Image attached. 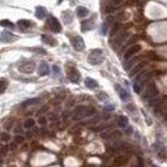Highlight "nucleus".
<instances>
[{
	"label": "nucleus",
	"mask_w": 167,
	"mask_h": 167,
	"mask_svg": "<svg viewBox=\"0 0 167 167\" xmlns=\"http://www.w3.org/2000/svg\"><path fill=\"white\" fill-rule=\"evenodd\" d=\"M103 59H105V54H103V51L101 50V48H95V50H93L90 52L87 60H89V63L93 64V65H99L103 61Z\"/></svg>",
	"instance_id": "f257e3e1"
},
{
	"label": "nucleus",
	"mask_w": 167,
	"mask_h": 167,
	"mask_svg": "<svg viewBox=\"0 0 167 167\" xmlns=\"http://www.w3.org/2000/svg\"><path fill=\"white\" fill-rule=\"evenodd\" d=\"M155 97H158V87L155 86L154 82H149L148 87H146V90H145V94L142 98H144L145 101H149L151 98H155Z\"/></svg>",
	"instance_id": "f03ea898"
},
{
	"label": "nucleus",
	"mask_w": 167,
	"mask_h": 167,
	"mask_svg": "<svg viewBox=\"0 0 167 167\" xmlns=\"http://www.w3.org/2000/svg\"><path fill=\"white\" fill-rule=\"evenodd\" d=\"M128 35H129L128 32H119V33H116L115 34V43L112 45V47L117 48V47L121 45V43H124V41L127 39V37H128Z\"/></svg>",
	"instance_id": "7ed1b4c3"
},
{
	"label": "nucleus",
	"mask_w": 167,
	"mask_h": 167,
	"mask_svg": "<svg viewBox=\"0 0 167 167\" xmlns=\"http://www.w3.org/2000/svg\"><path fill=\"white\" fill-rule=\"evenodd\" d=\"M48 28L51 29L54 33H60L61 30V24L59 22V20L56 17H50L48 18Z\"/></svg>",
	"instance_id": "20e7f679"
},
{
	"label": "nucleus",
	"mask_w": 167,
	"mask_h": 167,
	"mask_svg": "<svg viewBox=\"0 0 167 167\" xmlns=\"http://www.w3.org/2000/svg\"><path fill=\"white\" fill-rule=\"evenodd\" d=\"M121 133L119 131H112V129H107L105 132H102L101 133V137L103 140H110V139H117V137H120Z\"/></svg>",
	"instance_id": "39448f33"
},
{
	"label": "nucleus",
	"mask_w": 167,
	"mask_h": 167,
	"mask_svg": "<svg viewBox=\"0 0 167 167\" xmlns=\"http://www.w3.org/2000/svg\"><path fill=\"white\" fill-rule=\"evenodd\" d=\"M68 80H69L71 82H80L81 80V75H80V72H78L76 68H71L69 71H68Z\"/></svg>",
	"instance_id": "423d86ee"
},
{
	"label": "nucleus",
	"mask_w": 167,
	"mask_h": 167,
	"mask_svg": "<svg viewBox=\"0 0 167 167\" xmlns=\"http://www.w3.org/2000/svg\"><path fill=\"white\" fill-rule=\"evenodd\" d=\"M18 69L21 71L22 73H32L34 69H35V64L33 61H26L22 63V64L18 65Z\"/></svg>",
	"instance_id": "0eeeda50"
},
{
	"label": "nucleus",
	"mask_w": 167,
	"mask_h": 167,
	"mask_svg": "<svg viewBox=\"0 0 167 167\" xmlns=\"http://www.w3.org/2000/svg\"><path fill=\"white\" fill-rule=\"evenodd\" d=\"M141 51V46L140 45H133V46H131L128 50H127V52L124 54V60H127V59H129L131 56H133L136 55L137 52H140Z\"/></svg>",
	"instance_id": "6e6552de"
},
{
	"label": "nucleus",
	"mask_w": 167,
	"mask_h": 167,
	"mask_svg": "<svg viewBox=\"0 0 167 167\" xmlns=\"http://www.w3.org/2000/svg\"><path fill=\"white\" fill-rule=\"evenodd\" d=\"M85 110H86V107L85 106H76L75 107V110H73V117L77 120V119H81V117L85 116Z\"/></svg>",
	"instance_id": "1a4fd4ad"
},
{
	"label": "nucleus",
	"mask_w": 167,
	"mask_h": 167,
	"mask_svg": "<svg viewBox=\"0 0 167 167\" xmlns=\"http://www.w3.org/2000/svg\"><path fill=\"white\" fill-rule=\"evenodd\" d=\"M72 46L76 48V50L78 51H81L84 50V47H85V45H84V41H82V38L81 37H75V38H72Z\"/></svg>",
	"instance_id": "9d476101"
},
{
	"label": "nucleus",
	"mask_w": 167,
	"mask_h": 167,
	"mask_svg": "<svg viewBox=\"0 0 167 167\" xmlns=\"http://www.w3.org/2000/svg\"><path fill=\"white\" fill-rule=\"evenodd\" d=\"M140 60H141V56H135V55L131 56L129 59H127V64H124V68L127 71H129L131 68L133 67L137 61H140Z\"/></svg>",
	"instance_id": "9b49d317"
},
{
	"label": "nucleus",
	"mask_w": 167,
	"mask_h": 167,
	"mask_svg": "<svg viewBox=\"0 0 167 167\" xmlns=\"http://www.w3.org/2000/svg\"><path fill=\"white\" fill-rule=\"evenodd\" d=\"M115 89L117 90V93H119V97H120V99L121 101H129V94H128V91H127L125 89H123V87L120 85H115Z\"/></svg>",
	"instance_id": "f8f14e48"
},
{
	"label": "nucleus",
	"mask_w": 167,
	"mask_h": 167,
	"mask_svg": "<svg viewBox=\"0 0 167 167\" xmlns=\"http://www.w3.org/2000/svg\"><path fill=\"white\" fill-rule=\"evenodd\" d=\"M145 65H146V63H145V61H140L137 65L135 64V65H133V67H132L131 69H129V71H131V76H132V77L136 76V75H137V73H139L140 71L144 69V67H145Z\"/></svg>",
	"instance_id": "ddd939ff"
},
{
	"label": "nucleus",
	"mask_w": 167,
	"mask_h": 167,
	"mask_svg": "<svg viewBox=\"0 0 167 167\" xmlns=\"http://www.w3.org/2000/svg\"><path fill=\"white\" fill-rule=\"evenodd\" d=\"M94 26H95L94 20H86V21H82V24H81V29H82V32L91 30V29L94 28Z\"/></svg>",
	"instance_id": "4468645a"
},
{
	"label": "nucleus",
	"mask_w": 167,
	"mask_h": 167,
	"mask_svg": "<svg viewBox=\"0 0 167 167\" xmlns=\"http://www.w3.org/2000/svg\"><path fill=\"white\" fill-rule=\"evenodd\" d=\"M13 38L14 37H13V34L11 32H3L2 34H0V42H4V43H9Z\"/></svg>",
	"instance_id": "2eb2a0df"
},
{
	"label": "nucleus",
	"mask_w": 167,
	"mask_h": 167,
	"mask_svg": "<svg viewBox=\"0 0 167 167\" xmlns=\"http://www.w3.org/2000/svg\"><path fill=\"white\" fill-rule=\"evenodd\" d=\"M41 39H42V42H45V43H47L48 46H54L55 47L58 43H56V39H54L52 37H50V35H47V34H43V35L41 37Z\"/></svg>",
	"instance_id": "dca6fc26"
},
{
	"label": "nucleus",
	"mask_w": 167,
	"mask_h": 167,
	"mask_svg": "<svg viewBox=\"0 0 167 167\" xmlns=\"http://www.w3.org/2000/svg\"><path fill=\"white\" fill-rule=\"evenodd\" d=\"M61 17H63V21H64V24H67V25H69V24L73 21V13L71 11H65L61 13Z\"/></svg>",
	"instance_id": "f3484780"
},
{
	"label": "nucleus",
	"mask_w": 167,
	"mask_h": 167,
	"mask_svg": "<svg viewBox=\"0 0 167 167\" xmlns=\"http://www.w3.org/2000/svg\"><path fill=\"white\" fill-rule=\"evenodd\" d=\"M35 16H37V18H39V20L45 18V17L47 16L46 8H43V7H37V9H35Z\"/></svg>",
	"instance_id": "a211bd4d"
},
{
	"label": "nucleus",
	"mask_w": 167,
	"mask_h": 167,
	"mask_svg": "<svg viewBox=\"0 0 167 167\" xmlns=\"http://www.w3.org/2000/svg\"><path fill=\"white\" fill-rule=\"evenodd\" d=\"M48 73H50V67L47 65V63H41V65H39V75L47 76Z\"/></svg>",
	"instance_id": "6ab92c4d"
},
{
	"label": "nucleus",
	"mask_w": 167,
	"mask_h": 167,
	"mask_svg": "<svg viewBox=\"0 0 167 167\" xmlns=\"http://www.w3.org/2000/svg\"><path fill=\"white\" fill-rule=\"evenodd\" d=\"M17 26L21 29V30H26V29H29L32 26V22L28 21V20H20V21L17 22Z\"/></svg>",
	"instance_id": "aec40b11"
},
{
	"label": "nucleus",
	"mask_w": 167,
	"mask_h": 167,
	"mask_svg": "<svg viewBox=\"0 0 167 167\" xmlns=\"http://www.w3.org/2000/svg\"><path fill=\"white\" fill-rule=\"evenodd\" d=\"M85 85L89 87V89H97V87H98V82L95 80H93V78L87 77V78H85Z\"/></svg>",
	"instance_id": "412c9836"
},
{
	"label": "nucleus",
	"mask_w": 167,
	"mask_h": 167,
	"mask_svg": "<svg viewBox=\"0 0 167 167\" xmlns=\"http://www.w3.org/2000/svg\"><path fill=\"white\" fill-rule=\"evenodd\" d=\"M77 16L80 18H84L86 16H89V11H87V8L85 7H77Z\"/></svg>",
	"instance_id": "4be33fe9"
},
{
	"label": "nucleus",
	"mask_w": 167,
	"mask_h": 167,
	"mask_svg": "<svg viewBox=\"0 0 167 167\" xmlns=\"http://www.w3.org/2000/svg\"><path fill=\"white\" fill-rule=\"evenodd\" d=\"M117 124H119L120 128H125V127L128 125V117L124 116V115L119 116V119H117Z\"/></svg>",
	"instance_id": "5701e85b"
},
{
	"label": "nucleus",
	"mask_w": 167,
	"mask_h": 167,
	"mask_svg": "<svg viewBox=\"0 0 167 167\" xmlns=\"http://www.w3.org/2000/svg\"><path fill=\"white\" fill-rule=\"evenodd\" d=\"M41 102V99L39 98H33V99H28L25 102H22L21 107H26V106H30V105H37V103Z\"/></svg>",
	"instance_id": "b1692460"
},
{
	"label": "nucleus",
	"mask_w": 167,
	"mask_h": 167,
	"mask_svg": "<svg viewBox=\"0 0 167 167\" xmlns=\"http://www.w3.org/2000/svg\"><path fill=\"white\" fill-rule=\"evenodd\" d=\"M7 86H8V82H7L6 78H0V94L6 91Z\"/></svg>",
	"instance_id": "393cba45"
},
{
	"label": "nucleus",
	"mask_w": 167,
	"mask_h": 167,
	"mask_svg": "<svg viewBox=\"0 0 167 167\" xmlns=\"http://www.w3.org/2000/svg\"><path fill=\"white\" fill-rule=\"evenodd\" d=\"M121 29V24H119V22H116L114 26H112V29H111V37H114L116 33H119V30Z\"/></svg>",
	"instance_id": "a878e982"
},
{
	"label": "nucleus",
	"mask_w": 167,
	"mask_h": 167,
	"mask_svg": "<svg viewBox=\"0 0 167 167\" xmlns=\"http://www.w3.org/2000/svg\"><path fill=\"white\" fill-rule=\"evenodd\" d=\"M0 26H3V28H9V29H13L14 25L11 22V21H8V20H3V21H0Z\"/></svg>",
	"instance_id": "bb28decb"
},
{
	"label": "nucleus",
	"mask_w": 167,
	"mask_h": 167,
	"mask_svg": "<svg viewBox=\"0 0 167 167\" xmlns=\"http://www.w3.org/2000/svg\"><path fill=\"white\" fill-rule=\"evenodd\" d=\"M34 125H35V121H34L33 119H28V120H25V123H24V127H25L26 129L33 128Z\"/></svg>",
	"instance_id": "cd10ccee"
},
{
	"label": "nucleus",
	"mask_w": 167,
	"mask_h": 167,
	"mask_svg": "<svg viewBox=\"0 0 167 167\" xmlns=\"http://www.w3.org/2000/svg\"><path fill=\"white\" fill-rule=\"evenodd\" d=\"M116 6H112V4H109V6H106L105 7V13H111V12H114V11H116Z\"/></svg>",
	"instance_id": "c85d7f7f"
},
{
	"label": "nucleus",
	"mask_w": 167,
	"mask_h": 167,
	"mask_svg": "<svg viewBox=\"0 0 167 167\" xmlns=\"http://www.w3.org/2000/svg\"><path fill=\"white\" fill-rule=\"evenodd\" d=\"M52 71H54V77H55V78L60 77V68H59L58 65H54L52 67Z\"/></svg>",
	"instance_id": "c756f323"
},
{
	"label": "nucleus",
	"mask_w": 167,
	"mask_h": 167,
	"mask_svg": "<svg viewBox=\"0 0 167 167\" xmlns=\"http://www.w3.org/2000/svg\"><path fill=\"white\" fill-rule=\"evenodd\" d=\"M0 140H2L3 142H8V141H11V136H9L8 133H2L0 135Z\"/></svg>",
	"instance_id": "7c9ffc66"
},
{
	"label": "nucleus",
	"mask_w": 167,
	"mask_h": 167,
	"mask_svg": "<svg viewBox=\"0 0 167 167\" xmlns=\"http://www.w3.org/2000/svg\"><path fill=\"white\" fill-rule=\"evenodd\" d=\"M14 142H16V144H22V142H24V137L21 135L14 136Z\"/></svg>",
	"instance_id": "2f4dec72"
},
{
	"label": "nucleus",
	"mask_w": 167,
	"mask_h": 167,
	"mask_svg": "<svg viewBox=\"0 0 167 167\" xmlns=\"http://www.w3.org/2000/svg\"><path fill=\"white\" fill-rule=\"evenodd\" d=\"M133 90L139 94V93H141V86H140V84L139 82H135V85H133Z\"/></svg>",
	"instance_id": "473e14b6"
},
{
	"label": "nucleus",
	"mask_w": 167,
	"mask_h": 167,
	"mask_svg": "<svg viewBox=\"0 0 167 167\" xmlns=\"http://www.w3.org/2000/svg\"><path fill=\"white\" fill-rule=\"evenodd\" d=\"M115 18H116V20H124V18H125V13H124V12L116 13V14H115Z\"/></svg>",
	"instance_id": "72a5a7b5"
},
{
	"label": "nucleus",
	"mask_w": 167,
	"mask_h": 167,
	"mask_svg": "<svg viewBox=\"0 0 167 167\" xmlns=\"http://www.w3.org/2000/svg\"><path fill=\"white\" fill-rule=\"evenodd\" d=\"M7 151H8L7 146H0V155H6Z\"/></svg>",
	"instance_id": "f704fd0d"
},
{
	"label": "nucleus",
	"mask_w": 167,
	"mask_h": 167,
	"mask_svg": "<svg viewBox=\"0 0 167 167\" xmlns=\"http://www.w3.org/2000/svg\"><path fill=\"white\" fill-rule=\"evenodd\" d=\"M107 25H109V24H103V25H102V32H101V34H102V35H105V34H107Z\"/></svg>",
	"instance_id": "c9c22d12"
},
{
	"label": "nucleus",
	"mask_w": 167,
	"mask_h": 167,
	"mask_svg": "<svg viewBox=\"0 0 167 167\" xmlns=\"http://www.w3.org/2000/svg\"><path fill=\"white\" fill-rule=\"evenodd\" d=\"M123 3V0H110V4H112V6H119V4Z\"/></svg>",
	"instance_id": "e433bc0d"
},
{
	"label": "nucleus",
	"mask_w": 167,
	"mask_h": 167,
	"mask_svg": "<svg viewBox=\"0 0 167 167\" xmlns=\"http://www.w3.org/2000/svg\"><path fill=\"white\" fill-rule=\"evenodd\" d=\"M105 110L106 111H112V110H115V105H107L105 107Z\"/></svg>",
	"instance_id": "4c0bfd02"
},
{
	"label": "nucleus",
	"mask_w": 167,
	"mask_h": 167,
	"mask_svg": "<svg viewBox=\"0 0 167 167\" xmlns=\"http://www.w3.org/2000/svg\"><path fill=\"white\" fill-rule=\"evenodd\" d=\"M135 42H137V37H132L129 41H128V45H133Z\"/></svg>",
	"instance_id": "58836bf2"
},
{
	"label": "nucleus",
	"mask_w": 167,
	"mask_h": 167,
	"mask_svg": "<svg viewBox=\"0 0 167 167\" xmlns=\"http://www.w3.org/2000/svg\"><path fill=\"white\" fill-rule=\"evenodd\" d=\"M47 110H48V107H43L42 110H39L38 114H39V115H43V114H45V112H47Z\"/></svg>",
	"instance_id": "ea45409f"
},
{
	"label": "nucleus",
	"mask_w": 167,
	"mask_h": 167,
	"mask_svg": "<svg viewBox=\"0 0 167 167\" xmlns=\"http://www.w3.org/2000/svg\"><path fill=\"white\" fill-rule=\"evenodd\" d=\"M99 98H101V99H106V98H107L106 93H99Z\"/></svg>",
	"instance_id": "a19ab883"
},
{
	"label": "nucleus",
	"mask_w": 167,
	"mask_h": 167,
	"mask_svg": "<svg viewBox=\"0 0 167 167\" xmlns=\"http://www.w3.org/2000/svg\"><path fill=\"white\" fill-rule=\"evenodd\" d=\"M39 123H41L42 125H45L46 124V117H41V119H39Z\"/></svg>",
	"instance_id": "79ce46f5"
}]
</instances>
